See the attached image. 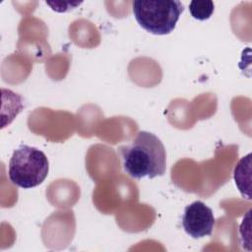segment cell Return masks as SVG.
Wrapping results in <instances>:
<instances>
[{"instance_id": "1", "label": "cell", "mask_w": 252, "mask_h": 252, "mask_svg": "<svg viewBox=\"0 0 252 252\" xmlns=\"http://www.w3.org/2000/svg\"><path fill=\"white\" fill-rule=\"evenodd\" d=\"M124 171L135 179L155 178L165 173V148L155 134L140 131L129 145L119 147Z\"/></svg>"}, {"instance_id": "4", "label": "cell", "mask_w": 252, "mask_h": 252, "mask_svg": "<svg viewBox=\"0 0 252 252\" xmlns=\"http://www.w3.org/2000/svg\"><path fill=\"white\" fill-rule=\"evenodd\" d=\"M213 210L202 201H195L184 209L181 219L185 232L193 238H202L212 234L215 227Z\"/></svg>"}, {"instance_id": "3", "label": "cell", "mask_w": 252, "mask_h": 252, "mask_svg": "<svg viewBox=\"0 0 252 252\" xmlns=\"http://www.w3.org/2000/svg\"><path fill=\"white\" fill-rule=\"evenodd\" d=\"M48 170L49 162L42 151L28 145H21L10 158L8 175L13 184L29 189L41 184Z\"/></svg>"}, {"instance_id": "2", "label": "cell", "mask_w": 252, "mask_h": 252, "mask_svg": "<svg viewBox=\"0 0 252 252\" xmlns=\"http://www.w3.org/2000/svg\"><path fill=\"white\" fill-rule=\"evenodd\" d=\"M132 11L137 23L145 31L157 34L170 33L184 11V5L177 0H136Z\"/></svg>"}, {"instance_id": "6", "label": "cell", "mask_w": 252, "mask_h": 252, "mask_svg": "<svg viewBox=\"0 0 252 252\" xmlns=\"http://www.w3.org/2000/svg\"><path fill=\"white\" fill-rule=\"evenodd\" d=\"M215 10L213 1H191L189 4V11L191 16L199 21H205L211 18Z\"/></svg>"}, {"instance_id": "5", "label": "cell", "mask_w": 252, "mask_h": 252, "mask_svg": "<svg viewBox=\"0 0 252 252\" xmlns=\"http://www.w3.org/2000/svg\"><path fill=\"white\" fill-rule=\"evenodd\" d=\"M251 154L243 157L234 168V180L235 184L240 191L241 195L248 200L251 199L250 197V172H251Z\"/></svg>"}]
</instances>
